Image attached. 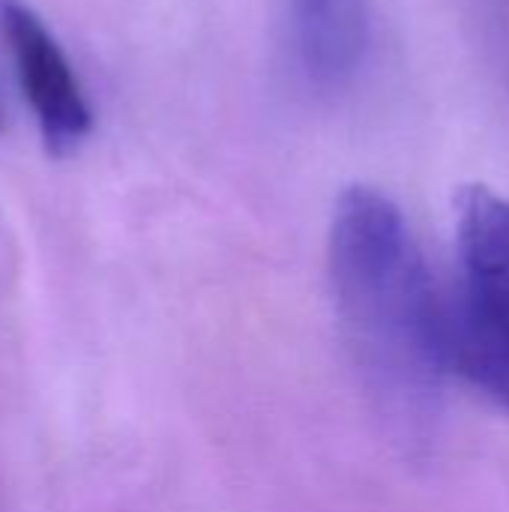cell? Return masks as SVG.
Returning a JSON list of instances; mask_svg holds the SVG:
<instances>
[{
  "instance_id": "1",
  "label": "cell",
  "mask_w": 509,
  "mask_h": 512,
  "mask_svg": "<svg viewBox=\"0 0 509 512\" xmlns=\"http://www.w3.org/2000/svg\"><path fill=\"white\" fill-rule=\"evenodd\" d=\"M330 288L345 345L399 438L426 450L450 372L444 291L393 198L348 186L330 225Z\"/></svg>"
},
{
  "instance_id": "2",
  "label": "cell",
  "mask_w": 509,
  "mask_h": 512,
  "mask_svg": "<svg viewBox=\"0 0 509 512\" xmlns=\"http://www.w3.org/2000/svg\"><path fill=\"white\" fill-rule=\"evenodd\" d=\"M453 255L444 291L450 372L509 414V195L483 183L456 192Z\"/></svg>"
},
{
  "instance_id": "3",
  "label": "cell",
  "mask_w": 509,
  "mask_h": 512,
  "mask_svg": "<svg viewBox=\"0 0 509 512\" xmlns=\"http://www.w3.org/2000/svg\"><path fill=\"white\" fill-rule=\"evenodd\" d=\"M0 36L9 45L21 90L36 114L48 153H72L90 135L93 117L57 39L21 0H0Z\"/></svg>"
},
{
  "instance_id": "4",
  "label": "cell",
  "mask_w": 509,
  "mask_h": 512,
  "mask_svg": "<svg viewBox=\"0 0 509 512\" xmlns=\"http://www.w3.org/2000/svg\"><path fill=\"white\" fill-rule=\"evenodd\" d=\"M297 51L318 87H342L354 78L369 45L366 0H291Z\"/></svg>"
}]
</instances>
